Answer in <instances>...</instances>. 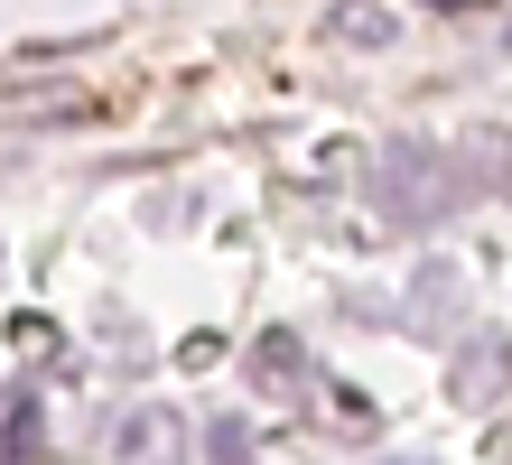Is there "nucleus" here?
Listing matches in <instances>:
<instances>
[{
  "mask_svg": "<svg viewBox=\"0 0 512 465\" xmlns=\"http://www.w3.org/2000/svg\"><path fill=\"white\" fill-rule=\"evenodd\" d=\"M94 456H103V465H177V456H187V419L159 410V400H149V410H122V419L94 438Z\"/></svg>",
  "mask_w": 512,
  "mask_h": 465,
  "instance_id": "obj_1",
  "label": "nucleus"
}]
</instances>
